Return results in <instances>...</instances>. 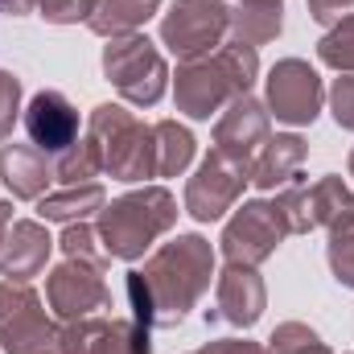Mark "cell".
I'll list each match as a JSON object with an SVG mask.
<instances>
[{
    "instance_id": "1",
    "label": "cell",
    "mask_w": 354,
    "mask_h": 354,
    "mask_svg": "<svg viewBox=\"0 0 354 354\" xmlns=\"http://www.w3.org/2000/svg\"><path fill=\"white\" fill-rule=\"evenodd\" d=\"M140 276H145V288L153 301V322H165V326L181 322L185 309L210 284V248L198 235H181Z\"/></svg>"
},
{
    "instance_id": "2",
    "label": "cell",
    "mask_w": 354,
    "mask_h": 354,
    "mask_svg": "<svg viewBox=\"0 0 354 354\" xmlns=\"http://www.w3.org/2000/svg\"><path fill=\"white\" fill-rule=\"evenodd\" d=\"M252 79H256V54H252V46L235 41L210 62H189L177 75V99L194 120H210V111L223 99L248 95Z\"/></svg>"
},
{
    "instance_id": "3",
    "label": "cell",
    "mask_w": 354,
    "mask_h": 354,
    "mask_svg": "<svg viewBox=\"0 0 354 354\" xmlns=\"http://www.w3.org/2000/svg\"><path fill=\"white\" fill-rule=\"evenodd\" d=\"M174 198L165 189H145V194H128L120 202H111L103 210V248L120 260H136L161 231H169L174 223Z\"/></svg>"
},
{
    "instance_id": "4",
    "label": "cell",
    "mask_w": 354,
    "mask_h": 354,
    "mask_svg": "<svg viewBox=\"0 0 354 354\" xmlns=\"http://www.w3.org/2000/svg\"><path fill=\"white\" fill-rule=\"evenodd\" d=\"M91 140L99 149V165L111 169L120 181H140L157 174V132L128 120L120 107H99L91 120Z\"/></svg>"
},
{
    "instance_id": "5",
    "label": "cell",
    "mask_w": 354,
    "mask_h": 354,
    "mask_svg": "<svg viewBox=\"0 0 354 354\" xmlns=\"http://www.w3.org/2000/svg\"><path fill=\"white\" fill-rule=\"evenodd\" d=\"M0 342L8 354H66V338L50 330L29 288L0 284Z\"/></svg>"
},
{
    "instance_id": "6",
    "label": "cell",
    "mask_w": 354,
    "mask_h": 354,
    "mask_svg": "<svg viewBox=\"0 0 354 354\" xmlns=\"http://www.w3.org/2000/svg\"><path fill=\"white\" fill-rule=\"evenodd\" d=\"M227 25H231V17H227L223 0H177L174 12L161 25V37L177 58H198L218 46Z\"/></svg>"
},
{
    "instance_id": "7",
    "label": "cell",
    "mask_w": 354,
    "mask_h": 354,
    "mask_svg": "<svg viewBox=\"0 0 354 354\" xmlns=\"http://www.w3.org/2000/svg\"><path fill=\"white\" fill-rule=\"evenodd\" d=\"M103 71L115 87L136 103H157L165 91V66L157 58V50L145 37H128V41H111L103 54Z\"/></svg>"
},
{
    "instance_id": "8",
    "label": "cell",
    "mask_w": 354,
    "mask_h": 354,
    "mask_svg": "<svg viewBox=\"0 0 354 354\" xmlns=\"http://www.w3.org/2000/svg\"><path fill=\"white\" fill-rule=\"evenodd\" d=\"M292 231L284 206H268V202H252L239 210V218L227 227L223 248L231 256V264H260L268 252L280 243V235Z\"/></svg>"
},
{
    "instance_id": "9",
    "label": "cell",
    "mask_w": 354,
    "mask_h": 354,
    "mask_svg": "<svg viewBox=\"0 0 354 354\" xmlns=\"http://www.w3.org/2000/svg\"><path fill=\"white\" fill-rule=\"evenodd\" d=\"M268 103H272L276 120H284V124H309L317 115V107H322V83H317V75L305 62L288 58L268 79Z\"/></svg>"
},
{
    "instance_id": "10",
    "label": "cell",
    "mask_w": 354,
    "mask_h": 354,
    "mask_svg": "<svg viewBox=\"0 0 354 354\" xmlns=\"http://www.w3.org/2000/svg\"><path fill=\"white\" fill-rule=\"evenodd\" d=\"M25 128H29V140L37 145V153L66 157L79 140V111L58 91H41V95H33V103L25 111Z\"/></svg>"
},
{
    "instance_id": "11",
    "label": "cell",
    "mask_w": 354,
    "mask_h": 354,
    "mask_svg": "<svg viewBox=\"0 0 354 354\" xmlns=\"http://www.w3.org/2000/svg\"><path fill=\"white\" fill-rule=\"evenodd\" d=\"M239 169H243V165H231L223 153H214V157L198 169V177L189 181V189H185V206H189V214L202 218V223L218 218V214L235 202V194H239V185H243Z\"/></svg>"
},
{
    "instance_id": "12",
    "label": "cell",
    "mask_w": 354,
    "mask_h": 354,
    "mask_svg": "<svg viewBox=\"0 0 354 354\" xmlns=\"http://www.w3.org/2000/svg\"><path fill=\"white\" fill-rule=\"evenodd\" d=\"M50 301L62 317H83L91 309L107 305V288L99 280V268L91 264H62L50 276Z\"/></svg>"
},
{
    "instance_id": "13",
    "label": "cell",
    "mask_w": 354,
    "mask_h": 354,
    "mask_svg": "<svg viewBox=\"0 0 354 354\" xmlns=\"http://www.w3.org/2000/svg\"><path fill=\"white\" fill-rule=\"evenodd\" d=\"M264 132H268V120H264V111H260V103L248 99V95H239V99L231 103L227 120L218 124V153H223L227 161L243 165V161L256 153V145L264 140Z\"/></svg>"
},
{
    "instance_id": "14",
    "label": "cell",
    "mask_w": 354,
    "mask_h": 354,
    "mask_svg": "<svg viewBox=\"0 0 354 354\" xmlns=\"http://www.w3.org/2000/svg\"><path fill=\"white\" fill-rule=\"evenodd\" d=\"M50 256V235L37 223H17L8 235V248L0 256V272L8 280H29Z\"/></svg>"
},
{
    "instance_id": "15",
    "label": "cell",
    "mask_w": 354,
    "mask_h": 354,
    "mask_svg": "<svg viewBox=\"0 0 354 354\" xmlns=\"http://www.w3.org/2000/svg\"><path fill=\"white\" fill-rule=\"evenodd\" d=\"M218 305H223V317H227L231 326H252V322L260 317V309H264V288H260V280H256L248 268L235 264L223 276Z\"/></svg>"
},
{
    "instance_id": "16",
    "label": "cell",
    "mask_w": 354,
    "mask_h": 354,
    "mask_svg": "<svg viewBox=\"0 0 354 354\" xmlns=\"http://www.w3.org/2000/svg\"><path fill=\"white\" fill-rule=\"evenodd\" d=\"M0 165H4L8 189L21 194V198H37V194L46 189V181H50V165L41 161V153L21 149V145H8V149L0 153Z\"/></svg>"
},
{
    "instance_id": "17",
    "label": "cell",
    "mask_w": 354,
    "mask_h": 354,
    "mask_svg": "<svg viewBox=\"0 0 354 354\" xmlns=\"http://www.w3.org/2000/svg\"><path fill=\"white\" fill-rule=\"evenodd\" d=\"M301 157H305V140H301V136H276V140H268L264 157L256 161L252 181L264 185V189H272V185H280L284 177L301 165Z\"/></svg>"
},
{
    "instance_id": "18",
    "label": "cell",
    "mask_w": 354,
    "mask_h": 354,
    "mask_svg": "<svg viewBox=\"0 0 354 354\" xmlns=\"http://www.w3.org/2000/svg\"><path fill=\"white\" fill-rule=\"evenodd\" d=\"M153 8H157V0H103V4H95L91 29H99V33H120V29L140 25Z\"/></svg>"
},
{
    "instance_id": "19",
    "label": "cell",
    "mask_w": 354,
    "mask_h": 354,
    "mask_svg": "<svg viewBox=\"0 0 354 354\" xmlns=\"http://www.w3.org/2000/svg\"><path fill=\"white\" fill-rule=\"evenodd\" d=\"M157 174H181L185 165H189V157H194V140H189V132L185 128H177V124H161L157 128Z\"/></svg>"
},
{
    "instance_id": "20",
    "label": "cell",
    "mask_w": 354,
    "mask_h": 354,
    "mask_svg": "<svg viewBox=\"0 0 354 354\" xmlns=\"http://www.w3.org/2000/svg\"><path fill=\"white\" fill-rule=\"evenodd\" d=\"M243 37V46H256V41H268L280 33V4H260V8H248L243 17L231 21Z\"/></svg>"
},
{
    "instance_id": "21",
    "label": "cell",
    "mask_w": 354,
    "mask_h": 354,
    "mask_svg": "<svg viewBox=\"0 0 354 354\" xmlns=\"http://www.w3.org/2000/svg\"><path fill=\"white\" fill-rule=\"evenodd\" d=\"M103 202V189L99 185H87L83 194L75 189V194H58V198H41V206H37V214L41 218H83L91 206H99Z\"/></svg>"
},
{
    "instance_id": "22",
    "label": "cell",
    "mask_w": 354,
    "mask_h": 354,
    "mask_svg": "<svg viewBox=\"0 0 354 354\" xmlns=\"http://www.w3.org/2000/svg\"><path fill=\"white\" fill-rule=\"evenodd\" d=\"M330 264L342 284H354V214L334 223V243H330Z\"/></svg>"
},
{
    "instance_id": "23",
    "label": "cell",
    "mask_w": 354,
    "mask_h": 354,
    "mask_svg": "<svg viewBox=\"0 0 354 354\" xmlns=\"http://www.w3.org/2000/svg\"><path fill=\"white\" fill-rule=\"evenodd\" d=\"M322 62L338 66V71H354V21H346L342 29H334L326 41H322Z\"/></svg>"
},
{
    "instance_id": "24",
    "label": "cell",
    "mask_w": 354,
    "mask_h": 354,
    "mask_svg": "<svg viewBox=\"0 0 354 354\" xmlns=\"http://www.w3.org/2000/svg\"><path fill=\"white\" fill-rule=\"evenodd\" d=\"M272 346H276V354H330L309 330H301V326H284L272 338Z\"/></svg>"
},
{
    "instance_id": "25",
    "label": "cell",
    "mask_w": 354,
    "mask_h": 354,
    "mask_svg": "<svg viewBox=\"0 0 354 354\" xmlns=\"http://www.w3.org/2000/svg\"><path fill=\"white\" fill-rule=\"evenodd\" d=\"M37 4H41V17L50 21H79L95 12V0H37Z\"/></svg>"
},
{
    "instance_id": "26",
    "label": "cell",
    "mask_w": 354,
    "mask_h": 354,
    "mask_svg": "<svg viewBox=\"0 0 354 354\" xmlns=\"http://www.w3.org/2000/svg\"><path fill=\"white\" fill-rule=\"evenodd\" d=\"M334 115L342 128H354V79H338L334 87Z\"/></svg>"
},
{
    "instance_id": "27",
    "label": "cell",
    "mask_w": 354,
    "mask_h": 354,
    "mask_svg": "<svg viewBox=\"0 0 354 354\" xmlns=\"http://www.w3.org/2000/svg\"><path fill=\"white\" fill-rule=\"evenodd\" d=\"M354 0H309V12L317 17V21H338L342 12H351Z\"/></svg>"
},
{
    "instance_id": "28",
    "label": "cell",
    "mask_w": 354,
    "mask_h": 354,
    "mask_svg": "<svg viewBox=\"0 0 354 354\" xmlns=\"http://www.w3.org/2000/svg\"><path fill=\"white\" fill-rule=\"evenodd\" d=\"M198 354H260V351L248 346V342H223V346H214V351H198Z\"/></svg>"
},
{
    "instance_id": "29",
    "label": "cell",
    "mask_w": 354,
    "mask_h": 354,
    "mask_svg": "<svg viewBox=\"0 0 354 354\" xmlns=\"http://www.w3.org/2000/svg\"><path fill=\"white\" fill-rule=\"evenodd\" d=\"M4 227H8V206L0 202V231H4Z\"/></svg>"
},
{
    "instance_id": "30",
    "label": "cell",
    "mask_w": 354,
    "mask_h": 354,
    "mask_svg": "<svg viewBox=\"0 0 354 354\" xmlns=\"http://www.w3.org/2000/svg\"><path fill=\"white\" fill-rule=\"evenodd\" d=\"M260 4H276V0H260Z\"/></svg>"
},
{
    "instance_id": "31",
    "label": "cell",
    "mask_w": 354,
    "mask_h": 354,
    "mask_svg": "<svg viewBox=\"0 0 354 354\" xmlns=\"http://www.w3.org/2000/svg\"><path fill=\"white\" fill-rule=\"evenodd\" d=\"M351 165H354V157H351Z\"/></svg>"
}]
</instances>
